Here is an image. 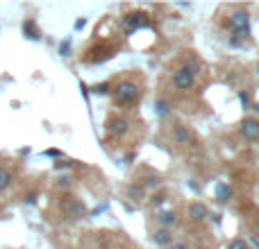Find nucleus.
I'll list each match as a JSON object with an SVG mask.
<instances>
[{
    "label": "nucleus",
    "mask_w": 259,
    "mask_h": 249,
    "mask_svg": "<svg viewBox=\"0 0 259 249\" xmlns=\"http://www.w3.org/2000/svg\"><path fill=\"white\" fill-rule=\"evenodd\" d=\"M228 27L239 36V39H246V36L250 34V16H248L246 9H237L234 14H230Z\"/></svg>",
    "instance_id": "f03ea898"
},
{
    "label": "nucleus",
    "mask_w": 259,
    "mask_h": 249,
    "mask_svg": "<svg viewBox=\"0 0 259 249\" xmlns=\"http://www.w3.org/2000/svg\"><path fill=\"white\" fill-rule=\"evenodd\" d=\"M257 111H259V107H257Z\"/></svg>",
    "instance_id": "cd10ccee"
},
{
    "label": "nucleus",
    "mask_w": 259,
    "mask_h": 249,
    "mask_svg": "<svg viewBox=\"0 0 259 249\" xmlns=\"http://www.w3.org/2000/svg\"><path fill=\"white\" fill-rule=\"evenodd\" d=\"M146 186H148V188H155V186H159V177H150V179H148V181H146Z\"/></svg>",
    "instance_id": "aec40b11"
},
{
    "label": "nucleus",
    "mask_w": 259,
    "mask_h": 249,
    "mask_svg": "<svg viewBox=\"0 0 259 249\" xmlns=\"http://www.w3.org/2000/svg\"><path fill=\"white\" fill-rule=\"evenodd\" d=\"M175 220H178V213H175V211H164V213L157 215V222L161 224V229H168L170 224H175Z\"/></svg>",
    "instance_id": "9b49d317"
},
{
    "label": "nucleus",
    "mask_w": 259,
    "mask_h": 249,
    "mask_svg": "<svg viewBox=\"0 0 259 249\" xmlns=\"http://www.w3.org/2000/svg\"><path fill=\"white\" fill-rule=\"evenodd\" d=\"M112 93H114L116 104H123V107L137 104L139 98H141V89H139V84H134V82H130V80L118 82V84L112 89Z\"/></svg>",
    "instance_id": "f257e3e1"
},
{
    "label": "nucleus",
    "mask_w": 259,
    "mask_h": 249,
    "mask_svg": "<svg viewBox=\"0 0 259 249\" xmlns=\"http://www.w3.org/2000/svg\"><path fill=\"white\" fill-rule=\"evenodd\" d=\"M12 181H14V174H12V170H9V168H5V165H0V193H3V191H7V188L12 186Z\"/></svg>",
    "instance_id": "f8f14e48"
},
{
    "label": "nucleus",
    "mask_w": 259,
    "mask_h": 249,
    "mask_svg": "<svg viewBox=\"0 0 259 249\" xmlns=\"http://www.w3.org/2000/svg\"><path fill=\"white\" fill-rule=\"evenodd\" d=\"M107 127H109V134H114V136H123V134L127 132V120L125 118H112V120L107 122Z\"/></svg>",
    "instance_id": "1a4fd4ad"
},
{
    "label": "nucleus",
    "mask_w": 259,
    "mask_h": 249,
    "mask_svg": "<svg viewBox=\"0 0 259 249\" xmlns=\"http://www.w3.org/2000/svg\"><path fill=\"white\" fill-rule=\"evenodd\" d=\"M59 50H62V54H68V50H71V45H68V41H66V43H62V48H59Z\"/></svg>",
    "instance_id": "5701e85b"
},
{
    "label": "nucleus",
    "mask_w": 259,
    "mask_h": 249,
    "mask_svg": "<svg viewBox=\"0 0 259 249\" xmlns=\"http://www.w3.org/2000/svg\"><path fill=\"white\" fill-rule=\"evenodd\" d=\"M168 249H189L187 242H170Z\"/></svg>",
    "instance_id": "412c9836"
},
{
    "label": "nucleus",
    "mask_w": 259,
    "mask_h": 249,
    "mask_svg": "<svg viewBox=\"0 0 259 249\" xmlns=\"http://www.w3.org/2000/svg\"><path fill=\"white\" fill-rule=\"evenodd\" d=\"M257 75H259V66H257Z\"/></svg>",
    "instance_id": "bb28decb"
},
{
    "label": "nucleus",
    "mask_w": 259,
    "mask_h": 249,
    "mask_svg": "<svg viewBox=\"0 0 259 249\" xmlns=\"http://www.w3.org/2000/svg\"><path fill=\"white\" fill-rule=\"evenodd\" d=\"M109 89H112V86H109V84H98V86H94V93L105 95V93H109Z\"/></svg>",
    "instance_id": "a211bd4d"
},
{
    "label": "nucleus",
    "mask_w": 259,
    "mask_h": 249,
    "mask_svg": "<svg viewBox=\"0 0 259 249\" xmlns=\"http://www.w3.org/2000/svg\"><path fill=\"white\" fill-rule=\"evenodd\" d=\"M239 100H241L243 107H248V104H250V95H248V93H239Z\"/></svg>",
    "instance_id": "6ab92c4d"
},
{
    "label": "nucleus",
    "mask_w": 259,
    "mask_h": 249,
    "mask_svg": "<svg viewBox=\"0 0 259 249\" xmlns=\"http://www.w3.org/2000/svg\"><path fill=\"white\" fill-rule=\"evenodd\" d=\"M230 197H232V188L221 181L219 186H216V200H219L221 204H225V202H230Z\"/></svg>",
    "instance_id": "ddd939ff"
},
{
    "label": "nucleus",
    "mask_w": 259,
    "mask_h": 249,
    "mask_svg": "<svg viewBox=\"0 0 259 249\" xmlns=\"http://www.w3.org/2000/svg\"><path fill=\"white\" fill-rule=\"evenodd\" d=\"M193 84H196V77L191 75L189 71H184V68H178V71L173 73V86L178 91H191L193 89Z\"/></svg>",
    "instance_id": "20e7f679"
},
{
    "label": "nucleus",
    "mask_w": 259,
    "mask_h": 249,
    "mask_svg": "<svg viewBox=\"0 0 259 249\" xmlns=\"http://www.w3.org/2000/svg\"><path fill=\"white\" fill-rule=\"evenodd\" d=\"M200 249H205V247H200Z\"/></svg>",
    "instance_id": "c85d7f7f"
},
{
    "label": "nucleus",
    "mask_w": 259,
    "mask_h": 249,
    "mask_svg": "<svg viewBox=\"0 0 259 249\" xmlns=\"http://www.w3.org/2000/svg\"><path fill=\"white\" fill-rule=\"evenodd\" d=\"M23 34H25L27 39H32V41L41 39L39 30H36V25H34V21H25V23H23Z\"/></svg>",
    "instance_id": "4468645a"
},
{
    "label": "nucleus",
    "mask_w": 259,
    "mask_h": 249,
    "mask_svg": "<svg viewBox=\"0 0 259 249\" xmlns=\"http://www.w3.org/2000/svg\"><path fill=\"white\" fill-rule=\"evenodd\" d=\"M25 202H27V204H34V202H36V195H27Z\"/></svg>",
    "instance_id": "b1692460"
},
{
    "label": "nucleus",
    "mask_w": 259,
    "mask_h": 249,
    "mask_svg": "<svg viewBox=\"0 0 259 249\" xmlns=\"http://www.w3.org/2000/svg\"><path fill=\"white\" fill-rule=\"evenodd\" d=\"M239 132H241V136L246 138V141H257L259 138V120L257 118H246V120H241V125H239Z\"/></svg>",
    "instance_id": "0eeeda50"
},
{
    "label": "nucleus",
    "mask_w": 259,
    "mask_h": 249,
    "mask_svg": "<svg viewBox=\"0 0 259 249\" xmlns=\"http://www.w3.org/2000/svg\"><path fill=\"white\" fill-rule=\"evenodd\" d=\"M57 186H59V188H68V186H71V179H59Z\"/></svg>",
    "instance_id": "4be33fe9"
},
{
    "label": "nucleus",
    "mask_w": 259,
    "mask_h": 249,
    "mask_svg": "<svg viewBox=\"0 0 259 249\" xmlns=\"http://www.w3.org/2000/svg\"><path fill=\"white\" fill-rule=\"evenodd\" d=\"M152 242L159 247H168L170 242H173V236H170L168 229H157V231L152 233Z\"/></svg>",
    "instance_id": "9d476101"
},
{
    "label": "nucleus",
    "mask_w": 259,
    "mask_h": 249,
    "mask_svg": "<svg viewBox=\"0 0 259 249\" xmlns=\"http://www.w3.org/2000/svg\"><path fill=\"white\" fill-rule=\"evenodd\" d=\"M84 23H87V21H84V18H80V21H77V23H75V30H80V27H84Z\"/></svg>",
    "instance_id": "393cba45"
},
{
    "label": "nucleus",
    "mask_w": 259,
    "mask_h": 249,
    "mask_svg": "<svg viewBox=\"0 0 259 249\" xmlns=\"http://www.w3.org/2000/svg\"><path fill=\"white\" fill-rule=\"evenodd\" d=\"M228 249H250V247H248V242L243 238H234V240H230Z\"/></svg>",
    "instance_id": "f3484780"
},
{
    "label": "nucleus",
    "mask_w": 259,
    "mask_h": 249,
    "mask_svg": "<svg viewBox=\"0 0 259 249\" xmlns=\"http://www.w3.org/2000/svg\"><path fill=\"white\" fill-rule=\"evenodd\" d=\"M46 154H48V156H59V150H48Z\"/></svg>",
    "instance_id": "a878e982"
},
{
    "label": "nucleus",
    "mask_w": 259,
    "mask_h": 249,
    "mask_svg": "<svg viewBox=\"0 0 259 249\" xmlns=\"http://www.w3.org/2000/svg\"><path fill=\"white\" fill-rule=\"evenodd\" d=\"M127 195L132 197V200H141V197H143V186H137V183H132V186L127 188Z\"/></svg>",
    "instance_id": "dca6fc26"
},
{
    "label": "nucleus",
    "mask_w": 259,
    "mask_h": 249,
    "mask_svg": "<svg viewBox=\"0 0 259 249\" xmlns=\"http://www.w3.org/2000/svg\"><path fill=\"white\" fill-rule=\"evenodd\" d=\"M62 209H64V215H66L68 220H84L87 215H89L87 206L82 204L80 200H71V197L62 204Z\"/></svg>",
    "instance_id": "7ed1b4c3"
},
{
    "label": "nucleus",
    "mask_w": 259,
    "mask_h": 249,
    "mask_svg": "<svg viewBox=\"0 0 259 249\" xmlns=\"http://www.w3.org/2000/svg\"><path fill=\"white\" fill-rule=\"evenodd\" d=\"M155 111L159 113V116H168V111H170V102H166V100H159V102L155 104Z\"/></svg>",
    "instance_id": "2eb2a0df"
},
{
    "label": "nucleus",
    "mask_w": 259,
    "mask_h": 249,
    "mask_svg": "<svg viewBox=\"0 0 259 249\" xmlns=\"http://www.w3.org/2000/svg\"><path fill=\"white\" fill-rule=\"evenodd\" d=\"M123 25H125L127 32H134V30H139V27L150 25V18H148L146 14H141V12H132V14H127V16L123 18Z\"/></svg>",
    "instance_id": "39448f33"
},
{
    "label": "nucleus",
    "mask_w": 259,
    "mask_h": 249,
    "mask_svg": "<svg viewBox=\"0 0 259 249\" xmlns=\"http://www.w3.org/2000/svg\"><path fill=\"white\" fill-rule=\"evenodd\" d=\"M173 141L178 143V145H189V143L193 141V134L189 132L184 125H175L173 127Z\"/></svg>",
    "instance_id": "6e6552de"
},
{
    "label": "nucleus",
    "mask_w": 259,
    "mask_h": 249,
    "mask_svg": "<svg viewBox=\"0 0 259 249\" xmlns=\"http://www.w3.org/2000/svg\"><path fill=\"white\" fill-rule=\"evenodd\" d=\"M187 218L191 220V222H202V220L209 218V209H207L202 202H191V204L187 206Z\"/></svg>",
    "instance_id": "423d86ee"
}]
</instances>
